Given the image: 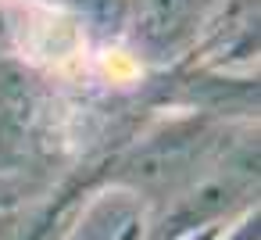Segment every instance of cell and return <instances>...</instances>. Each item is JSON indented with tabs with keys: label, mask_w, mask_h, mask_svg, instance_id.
Returning <instances> with one entry per match:
<instances>
[]
</instances>
